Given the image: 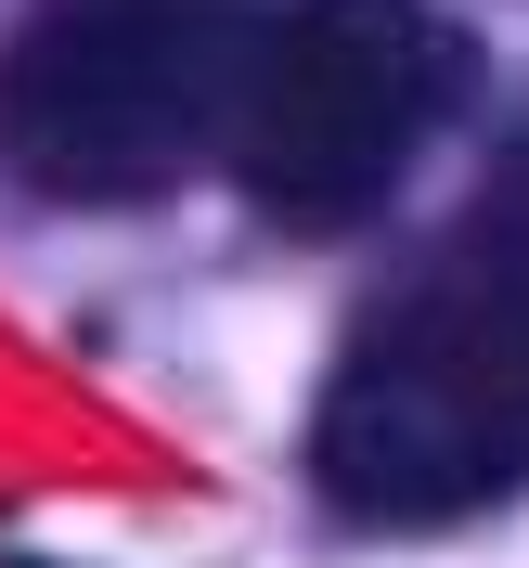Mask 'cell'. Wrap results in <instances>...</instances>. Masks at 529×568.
I'll list each match as a JSON object with an SVG mask.
<instances>
[{
    "mask_svg": "<svg viewBox=\"0 0 529 568\" xmlns=\"http://www.w3.org/2000/svg\"><path fill=\"white\" fill-rule=\"evenodd\" d=\"M246 13L220 0H39L0 39V181L52 207H142L220 155Z\"/></svg>",
    "mask_w": 529,
    "mask_h": 568,
    "instance_id": "obj_2",
    "label": "cell"
},
{
    "mask_svg": "<svg viewBox=\"0 0 529 568\" xmlns=\"http://www.w3.org/2000/svg\"><path fill=\"white\" fill-rule=\"evenodd\" d=\"M465 91H478V52H465L452 13H426V0H297L272 27H246L220 155L272 220L336 233L426 169V142L465 116Z\"/></svg>",
    "mask_w": 529,
    "mask_h": 568,
    "instance_id": "obj_3",
    "label": "cell"
},
{
    "mask_svg": "<svg viewBox=\"0 0 529 568\" xmlns=\"http://www.w3.org/2000/svg\"><path fill=\"white\" fill-rule=\"evenodd\" d=\"M323 491L375 530H439L529 491V258H465L362 323L311 414Z\"/></svg>",
    "mask_w": 529,
    "mask_h": 568,
    "instance_id": "obj_1",
    "label": "cell"
},
{
    "mask_svg": "<svg viewBox=\"0 0 529 568\" xmlns=\"http://www.w3.org/2000/svg\"><path fill=\"white\" fill-rule=\"evenodd\" d=\"M13 568H27V556H13Z\"/></svg>",
    "mask_w": 529,
    "mask_h": 568,
    "instance_id": "obj_4",
    "label": "cell"
}]
</instances>
